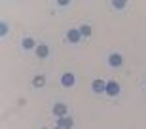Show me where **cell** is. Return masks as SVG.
I'll return each mask as SVG.
<instances>
[{
    "label": "cell",
    "mask_w": 146,
    "mask_h": 129,
    "mask_svg": "<svg viewBox=\"0 0 146 129\" xmlns=\"http://www.w3.org/2000/svg\"><path fill=\"white\" fill-rule=\"evenodd\" d=\"M36 55H38V57H42V59H44V57H48V55H49V48L46 46V44H40V46L36 48Z\"/></svg>",
    "instance_id": "obj_8"
},
{
    "label": "cell",
    "mask_w": 146,
    "mask_h": 129,
    "mask_svg": "<svg viewBox=\"0 0 146 129\" xmlns=\"http://www.w3.org/2000/svg\"><path fill=\"white\" fill-rule=\"evenodd\" d=\"M53 114H55V116H59V118H61V116H65V114H66V104L57 102V104L53 106Z\"/></svg>",
    "instance_id": "obj_7"
},
{
    "label": "cell",
    "mask_w": 146,
    "mask_h": 129,
    "mask_svg": "<svg viewBox=\"0 0 146 129\" xmlns=\"http://www.w3.org/2000/svg\"><path fill=\"white\" fill-rule=\"evenodd\" d=\"M66 38H68V42L78 44V42H80V38H82V34H80V31H76V29H70V31H68V34H66Z\"/></svg>",
    "instance_id": "obj_6"
},
{
    "label": "cell",
    "mask_w": 146,
    "mask_h": 129,
    "mask_svg": "<svg viewBox=\"0 0 146 129\" xmlns=\"http://www.w3.org/2000/svg\"><path fill=\"white\" fill-rule=\"evenodd\" d=\"M93 91L97 93V95L106 93V84H104L103 80H95V82H93Z\"/></svg>",
    "instance_id": "obj_5"
},
{
    "label": "cell",
    "mask_w": 146,
    "mask_h": 129,
    "mask_svg": "<svg viewBox=\"0 0 146 129\" xmlns=\"http://www.w3.org/2000/svg\"><path fill=\"white\" fill-rule=\"evenodd\" d=\"M33 86H34V87H44V86H46V78H44L42 74H40V76H34Z\"/></svg>",
    "instance_id": "obj_9"
},
{
    "label": "cell",
    "mask_w": 146,
    "mask_h": 129,
    "mask_svg": "<svg viewBox=\"0 0 146 129\" xmlns=\"http://www.w3.org/2000/svg\"><path fill=\"white\" fill-rule=\"evenodd\" d=\"M78 31H80L82 36H91V27H89V25H82Z\"/></svg>",
    "instance_id": "obj_10"
},
{
    "label": "cell",
    "mask_w": 146,
    "mask_h": 129,
    "mask_svg": "<svg viewBox=\"0 0 146 129\" xmlns=\"http://www.w3.org/2000/svg\"><path fill=\"white\" fill-rule=\"evenodd\" d=\"M121 63H123V59H121V55H118V53H112L108 57V64H110V66H114V68H119Z\"/></svg>",
    "instance_id": "obj_2"
},
{
    "label": "cell",
    "mask_w": 146,
    "mask_h": 129,
    "mask_svg": "<svg viewBox=\"0 0 146 129\" xmlns=\"http://www.w3.org/2000/svg\"><path fill=\"white\" fill-rule=\"evenodd\" d=\"M106 95H110V97H116V95H119V84L118 82H108L106 84Z\"/></svg>",
    "instance_id": "obj_1"
},
{
    "label": "cell",
    "mask_w": 146,
    "mask_h": 129,
    "mask_svg": "<svg viewBox=\"0 0 146 129\" xmlns=\"http://www.w3.org/2000/svg\"><path fill=\"white\" fill-rule=\"evenodd\" d=\"M23 48L25 49H33L34 48V40L33 38H25V40H23Z\"/></svg>",
    "instance_id": "obj_11"
},
{
    "label": "cell",
    "mask_w": 146,
    "mask_h": 129,
    "mask_svg": "<svg viewBox=\"0 0 146 129\" xmlns=\"http://www.w3.org/2000/svg\"><path fill=\"white\" fill-rule=\"evenodd\" d=\"M6 32H8V25H6V23H2V27H0V34H2V36H6Z\"/></svg>",
    "instance_id": "obj_13"
},
{
    "label": "cell",
    "mask_w": 146,
    "mask_h": 129,
    "mask_svg": "<svg viewBox=\"0 0 146 129\" xmlns=\"http://www.w3.org/2000/svg\"><path fill=\"white\" fill-rule=\"evenodd\" d=\"M112 6L116 10H123L125 8V0H112Z\"/></svg>",
    "instance_id": "obj_12"
},
{
    "label": "cell",
    "mask_w": 146,
    "mask_h": 129,
    "mask_svg": "<svg viewBox=\"0 0 146 129\" xmlns=\"http://www.w3.org/2000/svg\"><path fill=\"white\" fill-rule=\"evenodd\" d=\"M72 125H74L72 118H65V116H61L59 122H57V127H61V129H70Z\"/></svg>",
    "instance_id": "obj_4"
},
{
    "label": "cell",
    "mask_w": 146,
    "mask_h": 129,
    "mask_svg": "<svg viewBox=\"0 0 146 129\" xmlns=\"http://www.w3.org/2000/svg\"><path fill=\"white\" fill-rule=\"evenodd\" d=\"M74 74H70V72H65V74H63V78H61V84H63V86L65 87H72L74 86Z\"/></svg>",
    "instance_id": "obj_3"
}]
</instances>
